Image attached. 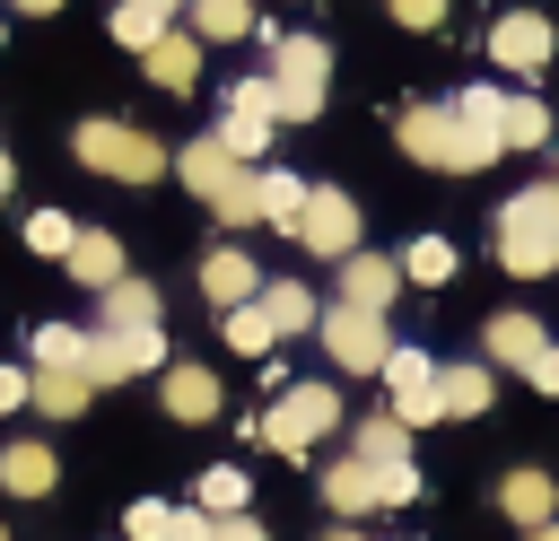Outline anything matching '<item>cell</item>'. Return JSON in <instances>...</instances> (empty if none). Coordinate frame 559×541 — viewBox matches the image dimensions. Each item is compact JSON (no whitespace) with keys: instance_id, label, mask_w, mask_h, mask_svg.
Here are the masks:
<instances>
[{"instance_id":"cell-1","label":"cell","mask_w":559,"mask_h":541,"mask_svg":"<svg viewBox=\"0 0 559 541\" xmlns=\"http://www.w3.org/2000/svg\"><path fill=\"white\" fill-rule=\"evenodd\" d=\"M498 270L507 279L559 270V183H524L515 201H498Z\"/></svg>"},{"instance_id":"cell-2","label":"cell","mask_w":559,"mask_h":541,"mask_svg":"<svg viewBox=\"0 0 559 541\" xmlns=\"http://www.w3.org/2000/svg\"><path fill=\"white\" fill-rule=\"evenodd\" d=\"M271 44V96H280V122H314L323 96H332V44L323 35H280V26H253Z\"/></svg>"},{"instance_id":"cell-3","label":"cell","mask_w":559,"mask_h":541,"mask_svg":"<svg viewBox=\"0 0 559 541\" xmlns=\"http://www.w3.org/2000/svg\"><path fill=\"white\" fill-rule=\"evenodd\" d=\"M70 157H79L87 175H105V183H157V175H175V148L148 140V131H131V122H114V113L79 122V131H70Z\"/></svg>"},{"instance_id":"cell-4","label":"cell","mask_w":559,"mask_h":541,"mask_svg":"<svg viewBox=\"0 0 559 541\" xmlns=\"http://www.w3.org/2000/svg\"><path fill=\"white\" fill-rule=\"evenodd\" d=\"M393 140H402V157L428 166V175H480V166H498V148L472 140V131L454 122V105H402Z\"/></svg>"},{"instance_id":"cell-5","label":"cell","mask_w":559,"mask_h":541,"mask_svg":"<svg viewBox=\"0 0 559 541\" xmlns=\"http://www.w3.org/2000/svg\"><path fill=\"white\" fill-rule=\"evenodd\" d=\"M332 428H341V393H332V384H280V401L253 419V436H262L271 454H314Z\"/></svg>"},{"instance_id":"cell-6","label":"cell","mask_w":559,"mask_h":541,"mask_svg":"<svg viewBox=\"0 0 559 541\" xmlns=\"http://www.w3.org/2000/svg\"><path fill=\"white\" fill-rule=\"evenodd\" d=\"M314 332H323V358H332L341 375H384V358H393V332H384V314L323 305V314H314Z\"/></svg>"},{"instance_id":"cell-7","label":"cell","mask_w":559,"mask_h":541,"mask_svg":"<svg viewBox=\"0 0 559 541\" xmlns=\"http://www.w3.org/2000/svg\"><path fill=\"white\" fill-rule=\"evenodd\" d=\"M297 244L314 262H349L358 253V201L341 183H306V209H297Z\"/></svg>"},{"instance_id":"cell-8","label":"cell","mask_w":559,"mask_h":541,"mask_svg":"<svg viewBox=\"0 0 559 541\" xmlns=\"http://www.w3.org/2000/svg\"><path fill=\"white\" fill-rule=\"evenodd\" d=\"M87 384H131V375H166V332H87L79 358Z\"/></svg>"},{"instance_id":"cell-9","label":"cell","mask_w":559,"mask_h":541,"mask_svg":"<svg viewBox=\"0 0 559 541\" xmlns=\"http://www.w3.org/2000/svg\"><path fill=\"white\" fill-rule=\"evenodd\" d=\"M489 61H498V70H515V79H533V70H550V61H559V26H550L542 9H507V17L489 26Z\"/></svg>"},{"instance_id":"cell-10","label":"cell","mask_w":559,"mask_h":541,"mask_svg":"<svg viewBox=\"0 0 559 541\" xmlns=\"http://www.w3.org/2000/svg\"><path fill=\"white\" fill-rule=\"evenodd\" d=\"M384 393H393V419H402V428L445 419V410H437V358H428V349H402V340H393V358H384Z\"/></svg>"},{"instance_id":"cell-11","label":"cell","mask_w":559,"mask_h":541,"mask_svg":"<svg viewBox=\"0 0 559 541\" xmlns=\"http://www.w3.org/2000/svg\"><path fill=\"white\" fill-rule=\"evenodd\" d=\"M201 297H210L218 314L253 305V297H262V270H253V253H245V244H210V253H201Z\"/></svg>"},{"instance_id":"cell-12","label":"cell","mask_w":559,"mask_h":541,"mask_svg":"<svg viewBox=\"0 0 559 541\" xmlns=\"http://www.w3.org/2000/svg\"><path fill=\"white\" fill-rule=\"evenodd\" d=\"M393 297H402V262H393V253H367V244H358V253L341 262V297H332V305H358V314H384Z\"/></svg>"},{"instance_id":"cell-13","label":"cell","mask_w":559,"mask_h":541,"mask_svg":"<svg viewBox=\"0 0 559 541\" xmlns=\"http://www.w3.org/2000/svg\"><path fill=\"white\" fill-rule=\"evenodd\" d=\"M140 70H148L166 96H192V87H201V35H192V26H166V35L140 52Z\"/></svg>"},{"instance_id":"cell-14","label":"cell","mask_w":559,"mask_h":541,"mask_svg":"<svg viewBox=\"0 0 559 541\" xmlns=\"http://www.w3.org/2000/svg\"><path fill=\"white\" fill-rule=\"evenodd\" d=\"M157 401H166V419H183V428H210L227 393H218V375H210V366H166V375H157Z\"/></svg>"},{"instance_id":"cell-15","label":"cell","mask_w":559,"mask_h":541,"mask_svg":"<svg viewBox=\"0 0 559 541\" xmlns=\"http://www.w3.org/2000/svg\"><path fill=\"white\" fill-rule=\"evenodd\" d=\"M175 175H183V192L218 201V192H227V183H245L253 166H236V157H227V148H218L210 131H201V140H183V148H175Z\"/></svg>"},{"instance_id":"cell-16","label":"cell","mask_w":559,"mask_h":541,"mask_svg":"<svg viewBox=\"0 0 559 541\" xmlns=\"http://www.w3.org/2000/svg\"><path fill=\"white\" fill-rule=\"evenodd\" d=\"M61 270H70L79 288H96V297H105V288L122 279V236H105V227H79V236H70V253H61Z\"/></svg>"},{"instance_id":"cell-17","label":"cell","mask_w":559,"mask_h":541,"mask_svg":"<svg viewBox=\"0 0 559 541\" xmlns=\"http://www.w3.org/2000/svg\"><path fill=\"white\" fill-rule=\"evenodd\" d=\"M489 401H498V375H489V358L437 366V410H445V419H480Z\"/></svg>"},{"instance_id":"cell-18","label":"cell","mask_w":559,"mask_h":541,"mask_svg":"<svg viewBox=\"0 0 559 541\" xmlns=\"http://www.w3.org/2000/svg\"><path fill=\"white\" fill-rule=\"evenodd\" d=\"M323 506H332L341 524H358V515H376V506H384V480H376L358 454H341V462L323 471Z\"/></svg>"},{"instance_id":"cell-19","label":"cell","mask_w":559,"mask_h":541,"mask_svg":"<svg viewBox=\"0 0 559 541\" xmlns=\"http://www.w3.org/2000/svg\"><path fill=\"white\" fill-rule=\"evenodd\" d=\"M52 480H61V462H52V445H44V436L0 445V489H9V497H52Z\"/></svg>"},{"instance_id":"cell-20","label":"cell","mask_w":559,"mask_h":541,"mask_svg":"<svg viewBox=\"0 0 559 541\" xmlns=\"http://www.w3.org/2000/svg\"><path fill=\"white\" fill-rule=\"evenodd\" d=\"M157 314H166V297H157L148 279H131V270H122V279L105 288V314H96V332H157Z\"/></svg>"},{"instance_id":"cell-21","label":"cell","mask_w":559,"mask_h":541,"mask_svg":"<svg viewBox=\"0 0 559 541\" xmlns=\"http://www.w3.org/2000/svg\"><path fill=\"white\" fill-rule=\"evenodd\" d=\"M542 340H550V332H542L533 314H515V305L480 323V349H489V366H515V375L533 366V349H542Z\"/></svg>"},{"instance_id":"cell-22","label":"cell","mask_w":559,"mask_h":541,"mask_svg":"<svg viewBox=\"0 0 559 541\" xmlns=\"http://www.w3.org/2000/svg\"><path fill=\"white\" fill-rule=\"evenodd\" d=\"M498 506H507L524 532H542V524L559 515V489H550V471H533V462H524V471H507V480H498Z\"/></svg>"},{"instance_id":"cell-23","label":"cell","mask_w":559,"mask_h":541,"mask_svg":"<svg viewBox=\"0 0 559 541\" xmlns=\"http://www.w3.org/2000/svg\"><path fill=\"white\" fill-rule=\"evenodd\" d=\"M175 17H183V0H114V17H105V26H114V44H122V52H148Z\"/></svg>"},{"instance_id":"cell-24","label":"cell","mask_w":559,"mask_h":541,"mask_svg":"<svg viewBox=\"0 0 559 541\" xmlns=\"http://www.w3.org/2000/svg\"><path fill=\"white\" fill-rule=\"evenodd\" d=\"M393 262H402V288H445V279L463 270V253H454V236H411V244H402Z\"/></svg>"},{"instance_id":"cell-25","label":"cell","mask_w":559,"mask_h":541,"mask_svg":"<svg viewBox=\"0 0 559 541\" xmlns=\"http://www.w3.org/2000/svg\"><path fill=\"white\" fill-rule=\"evenodd\" d=\"M183 26H192L201 44H245L262 17H253V0H183Z\"/></svg>"},{"instance_id":"cell-26","label":"cell","mask_w":559,"mask_h":541,"mask_svg":"<svg viewBox=\"0 0 559 541\" xmlns=\"http://www.w3.org/2000/svg\"><path fill=\"white\" fill-rule=\"evenodd\" d=\"M253 305L271 314V332H280V340H288V332H314V314H323L306 279H262V297H253Z\"/></svg>"},{"instance_id":"cell-27","label":"cell","mask_w":559,"mask_h":541,"mask_svg":"<svg viewBox=\"0 0 559 541\" xmlns=\"http://www.w3.org/2000/svg\"><path fill=\"white\" fill-rule=\"evenodd\" d=\"M87 393H96V384H87L79 366H35V384H26V401H35L44 419H79V410H87Z\"/></svg>"},{"instance_id":"cell-28","label":"cell","mask_w":559,"mask_h":541,"mask_svg":"<svg viewBox=\"0 0 559 541\" xmlns=\"http://www.w3.org/2000/svg\"><path fill=\"white\" fill-rule=\"evenodd\" d=\"M349 454H358L367 471H393V462H411V428H402L393 410H376V419H358V436H349Z\"/></svg>"},{"instance_id":"cell-29","label":"cell","mask_w":559,"mask_h":541,"mask_svg":"<svg viewBox=\"0 0 559 541\" xmlns=\"http://www.w3.org/2000/svg\"><path fill=\"white\" fill-rule=\"evenodd\" d=\"M445 105H454V122H463L472 140H489V148L507 157V140H498V122H507V87H454Z\"/></svg>"},{"instance_id":"cell-30","label":"cell","mask_w":559,"mask_h":541,"mask_svg":"<svg viewBox=\"0 0 559 541\" xmlns=\"http://www.w3.org/2000/svg\"><path fill=\"white\" fill-rule=\"evenodd\" d=\"M253 192H262V227H288V236H297V209H306V175H288V166H253Z\"/></svg>"},{"instance_id":"cell-31","label":"cell","mask_w":559,"mask_h":541,"mask_svg":"<svg viewBox=\"0 0 559 541\" xmlns=\"http://www.w3.org/2000/svg\"><path fill=\"white\" fill-rule=\"evenodd\" d=\"M245 497H253V480H245L236 462H210V471L192 480V506H201L210 524H218V515H245Z\"/></svg>"},{"instance_id":"cell-32","label":"cell","mask_w":559,"mask_h":541,"mask_svg":"<svg viewBox=\"0 0 559 541\" xmlns=\"http://www.w3.org/2000/svg\"><path fill=\"white\" fill-rule=\"evenodd\" d=\"M498 140L507 148H550V105L524 87V96H507V122H498Z\"/></svg>"},{"instance_id":"cell-33","label":"cell","mask_w":559,"mask_h":541,"mask_svg":"<svg viewBox=\"0 0 559 541\" xmlns=\"http://www.w3.org/2000/svg\"><path fill=\"white\" fill-rule=\"evenodd\" d=\"M271 131H280V122H253V113H218V131H210V140H218V148H227L236 166H262Z\"/></svg>"},{"instance_id":"cell-34","label":"cell","mask_w":559,"mask_h":541,"mask_svg":"<svg viewBox=\"0 0 559 541\" xmlns=\"http://www.w3.org/2000/svg\"><path fill=\"white\" fill-rule=\"evenodd\" d=\"M218 332H227V349H245V358H271V340H280V332H271V314H262V305H236V314H227V323H218Z\"/></svg>"},{"instance_id":"cell-35","label":"cell","mask_w":559,"mask_h":541,"mask_svg":"<svg viewBox=\"0 0 559 541\" xmlns=\"http://www.w3.org/2000/svg\"><path fill=\"white\" fill-rule=\"evenodd\" d=\"M79 358H87L79 323H35V366H79Z\"/></svg>"},{"instance_id":"cell-36","label":"cell","mask_w":559,"mask_h":541,"mask_svg":"<svg viewBox=\"0 0 559 541\" xmlns=\"http://www.w3.org/2000/svg\"><path fill=\"white\" fill-rule=\"evenodd\" d=\"M70 236H79V227H70V209H35V218H26V253H44V262H61V253H70Z\"/></svg>"},{"instance_id":"cell-37","label":"cell","mask_w":559,"mask_h":541,"mask_svg":"<svg viewBox=\"0 0 559 541\" xmlns=\"http://www.w3.org/2000/svg\"><path fill=\"white\" fill-rule=\"evenodd\" d=\"M227 113H253V122H280V96H271V79L253 70V79H236L227 87Z\"/></svg>"},{"instance_id":"cell-38","label":"cell","mask_w":559,"mask_h":541,"mask_svg":"<svg viewBox=\"0 0 559 541\" xmlns=\"http://www.w3.org/2000/svg\"><path fill=\"white\" fill-rule=\"evenodd\" d=\"M445 9H454V0H384V17H393V26H411V35H437V26H445Z\"/></svg>"},{"instance_id":"cell-39","label":"cell","mask_w":559,"mask_h":541,"mask_svg":"<svg viewBox=\"0 0 559 541\" xmlns=\"http://www.w3.org/2000/svg\"><path fill=\"white\" fill-rule=\"evenodd\" d=\"M166 524H175V506H157V497L131 506V541H166Z\"/></svg>"},{"instance_id":"cell-40","label":"cell","mask_w":559,"mask_h":541,"mask_svg":"<svg viewBox=\"0 0 559 541\" xmlns=\"http://www.w3.org/2000/svg\"><path fill=\"white\" fill-rule=\"evenodd\" d=\"M524 384H533V393H559V340H542V349H533V366H524Z\"/></svg>"},{"instance_id":"cell-41","label":"cell","mask_w":559,"mask_h":541,"mask_svg":"<svg viewBox=\"0 0 559 541\" xmlns=\"http://www.w3.org/2000/svg\"><path fill=\"white\" fill-rule=\"evenodd\" d=\"M376 480H384V506H411V497H419V471H411V462H393V471H376Z\"/></svg>"},{"instance_id":"cell-42","label":"cell","mask_w":559,"mask_h":541,"mask_svg":"<svg viewBox=\"0 0 559 541\" xmlns=\"http://www.w3.org/2000/svg\"><path fill=\"white\" fill-rule=\"evenodd\" d=\"M166 541H210V515H201V506H175V524H166Z\"/></svg>"},{"instance_id":"cell-43","label":"cell","mask_w":559,"mask_h":541,"mask_svg":"<svg viewBox=\"0 0 559 541\" xmlns=\"http://www.w3.org/2000/svg\"><path fill=\"white\" fill-rule=\"evenodd\" d=\"M26 384H35V366H0V410H26Z\"/></svg>"},{"instance_id":"cell-44","label":"cell","mask_w":559,"mask_h":541,"mask_svg":"<svg viewBox=\"0 0 559 541\" xmlns=\"http://www.w3.org/2000/svg\"><path fill=\"white\" fill-rule=\"evenodd\" d=\"M210 541H262V524H253V515H218V524H210Z\"/></svg>"},{"instance_id":"cell-45","label":"cell","mask_w":559,"mask_h":541,"mask_svg":"<svg viewBox=\"0 0 559 541\" xmlns=\"http://www.w3.org/2000/svg\"><path fill=\"white\" fill-rule=\"evenodd\" d=\"M9 9H26V17H52V9H61V0H9Z\"/></svg>"},{"instance_id":"cell-46","label":"cell","mask_w":559,"mask_h":541,"mask_svg":"<svg viewBox=\"0 0 559 541\" xmlns=\"http://www.w3.org/2000/svg\"><path fill=\"white\" fill-rule=\"evenodd\" d=\"M9 183H17V166H9V148H0V201H9Z\"/></svg>"},{"instance_id":"cell-47","label":"cell","mask_w":559,"mask_h":541,"mask_svg":"<svg viewBox=\"0 0 559 541\" xmlns=\"http://www.w3.org/2000/svg\"><path fill=\"white\" fill-rule=\"evenodd\" d=\"M533 541H559V515H550V524H542V532H533Z\"/></svg>"},{"instance_id":"cell-48","label":"cell","mask_w":559,"mask_h":541,"mask_svg":"<svg viewBox=\"0 0 559 541\" xmlns=\"http://www.w3.org/2000/svg\"><path fill=\"white\" fill-rule=\"evenodd\" d=\"M323 541H358V532H349V524H341V532H323Z\"/></svg>"},{"instance_id":"cell-49","label":"cell","mask_w":559,"mask_h":541,"mask_svg":"<svg viewBox=\"0 0 559 541\" xmlns=\"http://www.w3.org/2000/svg\"><path fill=\"white\" fill-rule=\"evenodd\" d=\"M550 148H559V140H550ZM550 183H559V175H550Z\"/></svg>"},{"instance_id":"cell-50","label":"cell","mask_w":559,"mask_h":541,"mask_svg":"<svg viewBox=\"0 0 559 541\" xmlns=\"http://www.w3.org/2000/svg\"><path fill=\"white\" fill-rule=\"evenodd\" d=\"M0 541H9V532H0Z\"/></svg>"}]
</instances>
